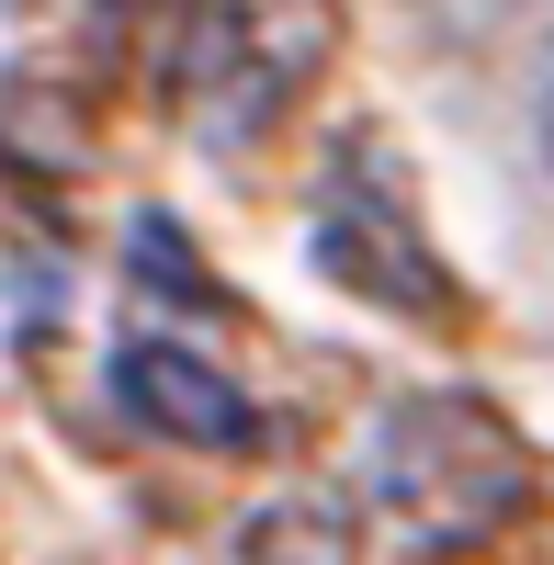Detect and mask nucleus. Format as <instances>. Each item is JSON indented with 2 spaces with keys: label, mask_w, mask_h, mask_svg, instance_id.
<instances>
[{
  "label": "nucleus",
  "mask_w": 554,
  "mask_h": 565,
  "mask_svg": "<svg viewBox=\"0 0 554 565\" xmlns=\"http://www.w3.org/2000/svg\"><path fill=\"white\" fill-rule=\"evenodd\" d=\"M532 498H543L532 441L465 385L396 396L374 418V441H362V509H374L396 543H419V554H476V543L510 532Z\"/></svg>",
  "instance_id": "1"
},
{
  "label": "nucleus",
  "mask_w": 554,
  "mask_h": 565,
  "mask_svg": "<svg viewBox=\"0 0 554 565\" xmlns=\"http://www.w3.org/2000/svg\"><path fill=\"white\" fill-rule=\"evenodd\" d=\"M340 68V0H193L170 45V103L215 159H249Z\"/></svg>",
  "instance_id": "2"
},
{
  "label": "nucleus",
  "mask_w": 554,
  "mask_h": 565,
  "mask_svg": "<svg viewBox=\"0 0 554 565\" xmlns=\"http://www.w3.org/2000/svg\"><path fill=\"white\" fill-rule=\"evenodd\" d=\"M306 249H317V271H329L340 295L385 306V317H465V295H452L419 204H407V181L385 159V136H351V148L329 159L317 215H306Z\"/></svg>",
  "instance_id": "3"
},
{
  "label": "nucleus",
  "mask_w": 554,
  "mask_h": 565,
  "mask_svg": "<svg viewBox=\"0 0 554 565\" xmlns=\"http://www.w3.org/2000/svg\"><path fill=\"white\" fill-rule=\"evenodd\" d=\"M103 373H114V407H125L148 441H181V452H260V396H249L215 351L170 340V328H125Z\"/></svg>",
  "instance_id": "4"
}]
</instances>
